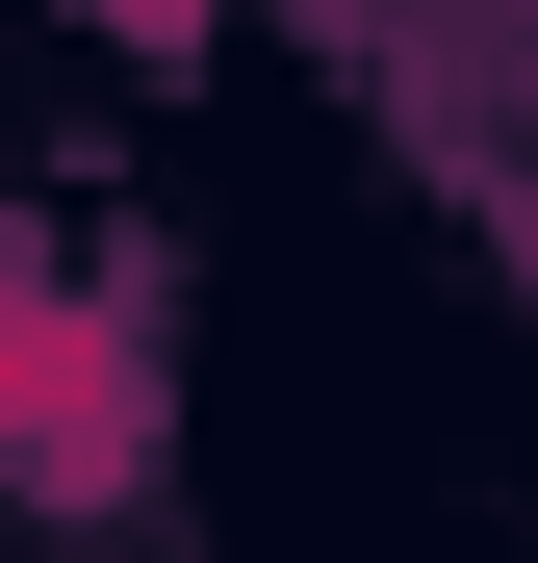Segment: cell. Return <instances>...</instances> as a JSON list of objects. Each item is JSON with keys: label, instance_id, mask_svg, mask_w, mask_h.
Masks as SVG:
<instances>
[{"label": "cell", "instance_id": "cell-1", "mask_svg": "<svg viewBox=\"0 0 538 563\" xmlns=\"http://www.w3.org/2000/svg\"><path fill=\"white\" fill-rule=\"evenodd\" d=\"M103 26H206V0H103Z\"/></svg>", "mask_w": 538, "mask_h": 563}]
</instances>
